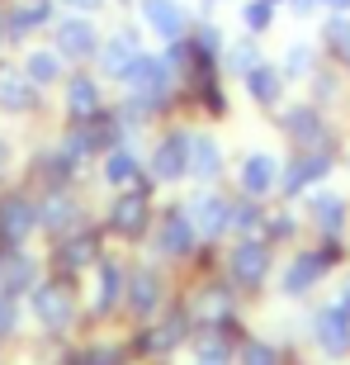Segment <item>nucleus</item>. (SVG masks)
Returning a JSON list of instances; mask_svg holds the SVG:
<instances>
[{"label":"nucleus","mask_w":350,"mask_h":365,"mask_svg":"<svg viewBox=\"0 0 350 365\" xmlns=\"http://www.w3.org/2000/svg\"><path fill=\"white\" fill-rule=\"evenodd\" d=\"M53 38H57V53L62 57H71V62H85V57H95L100 53V34H95V24L90 19H62V24L53 29Z\"/></svg>","instance_id":"nucleus-1"},{"label":"nucleus","mask_w":350,"mask_h":365,"mask_svg":"<svg viewBox=\"0 0 350 365\" xmlns=\"http://www.w3.org/2000/svg\"><path fill=\"white\" fill-rule=\"evenodd\" d=\"M142 19H147L152 34H161V43L185 38L189 29V14L180 10V0H142Z\"/></svg>","instance_id":"nucleus-2"},{"label":"nucleus","mask_w":350,"mask_h":365,"mask_svg":"<svg viewBox=\"0 0 350 365\" xmlns=\"http://www.w3.org/2000/svg\"><path fill=\"white\" fill-rule=\"evenodd\" d=\"M152 171L157 180H180L189 171V133H166L152 152Z\"/></svg>","instance_id":"nucleus-3"},{"label":"nucleus","mask_w":350,"mask_h":365,"mask_svg":"<svg viewBox=\"0 0 350 365\" xmlns=\"http://www.w3.org/2000/svg\"><path fill=\"white\" fill-rule=\"evenodd\" d=\"M265 271H270V247L265 242H237V252H232V280L260 284Z\"/></svg>","instance_id":"nucleus-4"},{"label":"nucleus","mask_w":350,"mask_h":365,"mask_svg":"<svg viewBox=\"0 0 350 365\" xmlns=\"http://www.w3.org/2000/svg\"><path fill=\"white\" fill-rule=\"evenodd\" d=\"M189 214H194V228H199L203 237H218L223 228H232V204L218 200V195H194Z\"/></svg>","instance_id":"nucleus-5"},{"label":"nucleus","mask_w":350,"mask_h":365,"mask_svg":"<svg viewBox=\"0 0 350 365\" xmlns=\"http://www.w3.org/2000/svg\"><path fill=\"white\" fill-rule=\"evenodd\" d=\"M100 67H105V76H123V71L133 67L137 57H142V48H137V34H114L109 43H100Z\"/></svg>","instance_id":"nucleus-6"},{"label":"nucleus","mask_w":350,"mask_h":365,"mask_svg":"<svg viewBox=\"0 0 350 365\" xmlns=\"http://www.w3.org/2000/svg\"><path fill=\"white\" fill-rule=\"evenodd\" d=\"M327 171H332V157H327V152L303 148V152H298V162L289 166V176H284V195H298L308 180H322Z\"/></svg>","instance_id":"nucleus-7"},{"label":"nucleus","mask_w":350,"mask_h":365,"mask_svg":"<svg viewBox=\"0 0 350 365\" xmlns=\"http://www.w3.org/2000/svg\"><path fill=\"white\" fill-rule=\"evenodd\" d=\"M48 19H53V5H48V0H28V5H10V10H5V34H10V38H24V34L43 29Z\"/></svg>","instance_id":"nucleus-8"},{"label":"nucleus","mask_w":350,"mask_h":365,"mask_svg":"<svg viewBox=\"0 0 350 365\" xmlns=\"http://www.w3.org/2000/svg\"><path fill=\"white\" fill-rule=\"evenodd\" d=\"M33 223H38V214L28 209V200L14 195V200L0 204V237H5V242H24L28 232H33Z\"/></svg>","instance_id":"nucleus-9"},{"label":"nucleus","mask_w":350,"mask_h":365,"mask_svg":"<svg viewBox=\"0 0 350 365\" xmlns=\"http://www.w3.org/2000/svg\"><path fill=\"white\" fill-rule=\"evenodd\" d=\"M275 180H280V166H275V157L256 152V157H246V162H242V190L251 195V200L270 195V190H275Z\"/></svg>","instance_id":"nucleus-10"},{"label":"nucleus","mask_w":350,"mask_h":365,"mask_svg":"<svg viewBox=\"0 0 350 365\" xmlns=\"http://www.w3.org/2000/svg\"><path fill=\"white\" fill-rule=\"evenodd\" d=\"M33 100H38V86L24 71H0V109L24 114V109H33Z\"/></svg>","instance_id":"nucleus-11"},{"label":"nucleus","mask_w":350,"mask_h":365,"mask_svg":"<svg viewBox=\"0 0 350 365\" xmlns=\"http://www.w3.org/2000/svg\"><path fill=\"white\" fill-rule=\"evenodd\" d=\"M246 91H251V100H256V105L275 109V100H280V91H284L280 67H270V62H256V67L246 71Z\"/></svg>","instance_id":"nucleus-12"},{"label":"nucleus","mask_w":350,"mask_h":365,"mask_svg":"<svg viewBox=\"0 0 350 365\" xmlns=\"http://www.w3.org/2000/svg\"><path fill=\"white\" fill-rule=\"evenodd\" d=\"M284 133L294 138L298 148H312V143L322 138V114H317L312 105H298V109H289V114H284Z\"/></svg>","instance_id":"nucleus-13"},{"label":"nucleus","mask_w":350,"mask_h":365,"mask_svg":"<svg viewBox=\"0 0 350 365\" xmlns=\"http://www.w3.org/2000/svg\"><path fill=\"white\" fill-rule=\"evenodd\" d=\"M142 223H147V195L142 190H123L119 204H114V228L119 232H142Z\"/></svg>","instance_id":"nucleus-14"},{"label":"nucleus","mask_w":350,"mask_h":365,"mask_svg":"<svg viewBox=\"0 0 350 365\" xmlns=\"http://www.w3.org/2000/svg\"><path fill=\"white\" fill-rule=\"evenodd\" d=\"M189 242H194V223L180 218V214H171L161 223V232H157V252H161V257H185Z\"/></svg>","instance_id":"nucleus-15"},{"label":"nucleus","mask_w":350,"mask_h":365,"mask_svg":"<svg viewBox=\"0 0 350 365\" xmlns=\"http://www.w3.org/2000/svg\"><path fill=\"white\" fill-rule=\"evenodd\" d=\"M317 337H322L327 351H346V346H350V313L346 309L317 313Z\"/></svg>","instance_id":"nucleus-16"},{"label":"nucleus","mask_w":350,"mask_h":365,"mask_svg":"<svg viewBox=\"0 0 350 365\" xmlns=\"http://www.w3.org/2000/svg\"><path fill=\"white\" fill-rule=\"evenodd\" d=\"M67 109H71V119L100 114V86H95L90 76H71L67 81Z\"/></svg>","instance_id":"nucleus-17"},{"label":"nucleus","mask_w":350,"mask_h":365,"mask_svg":"<svg viewBox=\"0 0 350 365\" xmlns=\"http://www.w3.org/2000/svg\"><path fill=\"white\" fill-rule=\"evenodd\" d=\"M33 313H38L43 323L62 327V323L71 318V304H67V294H62L57 284H43V289H38V299H33Z\"/></svg>","instance_id":"nucleus-18"},{"label":"nucleus","mask_w":350,"mask_h":365,"mask_svg":"<svg viewBox=\"0 0 350 365\" xmlns=\"http://www.w3.org/2000/svg\"><path fill=\"white\" fill-rule=\"evenodd\" d=\"M24 76L33 86H53V81H62V53H48V48H38V53H28V62H24Z\"/></svg>","instance_id":"nucleus-19"},{"label":"nucleus","mask_w":350,"mask_h":365,"mask_svg":"<svg viewBox=\"0 0 350 365\" xmlns=\"http://www.w3.org/2000/svg\"><path fill=\"white\" fill-rule=\"evenodd\" d=\"M189 171L199 180H213L218 171H223V157H218V143H208V138H189Z\"/></svg>","instance_id":"nucleus-20"},{"label":"nucleus","mask_w":350,"mask_h":365,"mask_svg":"<svg viewBox=\"0 0 350 365\" xmlns=\"http://www.w3.org/2000/svg\"><path fill=\"white\" fill-rule=\"evenodd\" d=\"M308 214H312V223H317L322 232H336L341 218H346V204H341L336 195H312V200H308Z\"/></svg>","instance_id":"nucleus-21"},{"label":"nucleus","mask_w":350,"mask_h":365,"mask_svg":"<svg viewBox=\"0 0 350 365\" xmlns=\"http://www.w3.org/2000/svg\"><path fill=\"white\" fill-rule=\"evenodd\" d=\"M33 284V266H28L24 257H10V261H0V294H19V289H28Z\"/></svg>","instance_id":"nucleus-22"},{"label":"nucleus","mask_w":350,"mask_h":365,"mask_svg":"<svg viewBox=\"0 0 350 365\" xmlns=\"http://www.w3.org/2000/svg\"><path fill=\"white\" fill-rule=\"evenodd\" d=\"M322 271H327V257H298V266L284 275V289H289V294H303Z\"/></svg>","instance_id":"nucleus-23"},{"label":"nucleus","mask_w":350,"mask_h":365,"mask_svg":"<svg viewBox=\"0 0 350 365\" xmlns=\"http://www.w3.org/2000/svg\"><path fill=\"white\" fill-rule=\"evenodd\" d=\"M105 176H109V185H133L137 180V157L128 148H114L109 162H105Z\"/></svg>","instance_id":"nucleus-24"},{"label":"nucleus","mask_w":350,"mask_h":365,"mask_svg":"<svg viewBox=\"0 0 350 365\" xmlns=\"http://www.w3.org/2000/svg\"><path fill=\"white\" fill-rule=\"evenodd\" d=\"M242 19H246V29H251V34H265V29L275 24V5H270V0H246V5H242Z\"/></svg>","instance_id":"nucleus-25"},{"label":"nucleus","mask_w":350,"mask_h":365,"mask_svg":"<svg viewBox=\"0 0 350 365\" xmlns=\"http://www.w3.org/2000/svg\"><path fill=\"white\" fill-rule=\"evenodd\" d=\"M327 43L336 48V57L350 67V19H341V14H336V19L327 24Z\"/></svg>","instance_id":"nucleus-26"},{"label":"nucleus","mask_w":350,"mask_h":365,"mask_svg":"<svg viewBox=\"0 0 350 365\" xmlns=\"http://www.w3.org/2000/svg\"><path fill=\"white\" fill-rule=\"evenodd\" d=\"M284 71H289V76H308L312 71V43H294L289 57H284Z\"/></svg>","instance_id":"nucleus-27"},{"label":"nucleus","mask_w":350,"mask_h":365,"mask_svg":"<svg viewBox=\"0 0 350 365\" xmlns=\"http://www.w3.org/2000/svg\"><path fill=\"white\" fill-rule=\"evenodd\" d=\"M228 62H232V67H237V71L246 76V71H251V67L260 62V57H256V43H251V38H242L237 48H228Z\"/></svg>","instance_id":"nucleus-28"},{"label":"nucleus","mask_w":350,"mask_h":365,"mask_svg":"<svg viewBox=\"0 0 350 365\" xmlns=\"http://www.w3.org/2000/svg\"><path fill=\"white\" fill-rule=\"evenodd\" d=\"M152 304H157V280H152V275H137L133 280V309L147 313Z\"/></svg>","instance_id":"nucleus-29"},{"label":"nucleus","mask_w":350,"mask_h":365,"mask_svg":"<svg viewBox=\"0 0 350 365\" xmlns=\"http://www.w3.org/2000/svg\"><path fill=\"white\" fill-rule=\"evenodd\" d=\"M242 365H280V356H275V346H265V341H246Z\"/></svg>","instance_id":"nucleus-30"},{"label":"nucleus","mask_w":350,"mask_h":365,"mask_svg":"<svg viewBox=\"0 0 350 365\" xmlns=\"http://www.w3.org/2000/svg\"><path fill=\"white\" fill-rule=\"evenodd\" d=\"M123 284V271L119 266H105V284H100V304H114V294H119Z\"/></svg>","instance_id":"nucleus-31"},{"label":"nucleus","mask_w":350,"mask_h":365,"mask_svg":"<svg viewBox=\"0 0 350 365\" xmlns=\"http://www.w3.org/2000/svg\"><path fill=\"white\" fill-rule=\"evenodd\" d=\"M90 252H95V247H90V237H85V232H81V237H71V247H67V266H85V257H90Z\"/></svg>","instance_id":"nucleus-32"},{"label":"nucleus","mask_w":350,"mask_h":365,"mask_svg":"<svg viewBox=\"0 0 350 365\" xmlns=\"http://www.w3.org/2000/svg\"><path fill=\"white\" fill-rule=\"evenodd\" d=\"M14 327V304H10V294H0V337Z\"/></svg>","instance_id":"nucleus-33"},{"label":"nucleus","mask_w":350,"mask_h":365,"mask_svg":"<svg viewBox=\"0 0 350 365\" xmlns=\"http://www.w3.org/2000/svg\"><path fill=\"white\" fill-rule=\"evenodd\" d=\"M67 5H76V10H100L105 0H67Z\"/></svg>","instance_id":"nucleus-34"},{"label":"nucleus","mask_w":350,"mask_h":365,"mask_svg":"<svg viewBox=\"0 0 350 365\" xmlns=\"http://www.w3.org/2000/svg\"><path fill=\"white\" fill-rule=\"evenodd\" d=\"M294 10L298 14H312V10H317V0H294Z\"/></svg>","instance_id":"nucleus-35"},{"label":"nucleus","mask_w":350,"mask_h":365,"mask_svg":"<svg viewBox=\"0 0 350 365\" xmlns=\"http://www.w3.org/2000/svg\"><path fill=\"white\" fill-rule=\"evenodd\" d=\"M341 309L350 313V280H346V289H341Z\"/></svg>","instance_id":"nucleus-36"},{"label":"nucleus","mask_w":350,"mask_h":365,"mask_svg":"<svg viewBox=\"0 0 350 365\" xmlns=\"http://www.w3.org/2000/svg\"><path fill=\"white\" fill-rule=\"evenodd\" d=\"M5 162H10V148H5V143H0V171H5Z\"/></svg>","instance_id":"nucleus-37"},{"label":"nucleus","mask_w":350,"mask_h":365,"mask_svg":"<svg viewBox=\"0 0 350 365\" xmlns=\"http://www.w3.org/2000/svg\"><path fill=\"white\" fill-rule=\"evenodd\" d=\"M0 43H10V34H5V14H0Z\"/></svg>","instance_id":"nucleus-38"},{"label":"nucleus","mask_w":350,"mask_h":365,"mask_svg":"<svg viewBox=\"0 0 350 365\" xmlns=\"http://www.w3.org/2000/svg\"><path fill=\"white\" fill-rule=\"evenodd\" d=\"M203 365H218V361H203Z\"/></svg>","instance_id":"nucleus-39"},{"label":"nucleus","mask_w":350,"mask_h":365,"mask_svg":"<svg viewBox=\"0 0 350 365\" xmlns=\"http://www.w3.org/2000/svg\"><path fill=\"white\" fill-rule=\"evenodd\" d=\"M270 5H280V0H270Z\"/></svg>","instance_id":"nucleus-40"}]
</instances>
